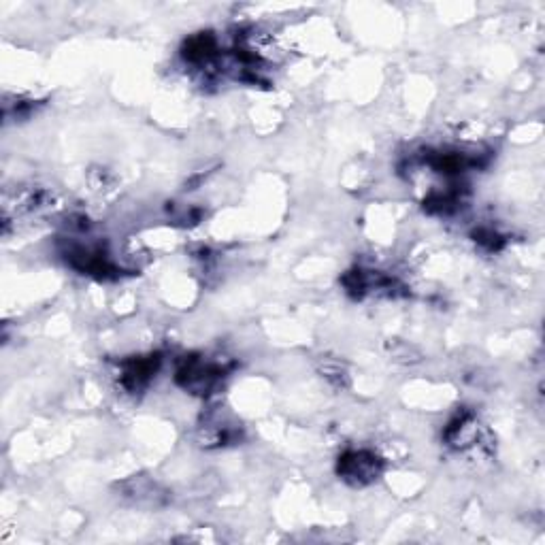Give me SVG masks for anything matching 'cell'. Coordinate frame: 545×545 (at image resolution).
I'll use <instances>...</instances> for the list:
<instances>
[{
	"mask_svg": "<svg viewBox=\"0 0 545 545\" xmlns=\"http://www.w3.org/2000/svg\"><path fill=\"white\" fill-rule=\"evenodd\" d=\"M382 471V458L369 450H352L339 458V475L352 486L373 484Z\"/></svg>",
	"mask_w": 545,
	"mask_h": 545,
	"instance_id": "1",
	"label": "cell"
},
{
	"mask_svg": "<svg viewBox=\"0 0 545 545\" xmlns=\"http://www.w3.org/2000/svg\"><path fill=\"white\" fill-rule=\"evenodd\" d=\"M224 369L216 362H209L205 358H192L184 367L179 369L177 377L181 386L194 394H207L220 384Z\"/></svg>",
	"mask_w": 545,
	"mask_h": 545,
	"instance_id": "2",
	"label": "cell"
}]
</instances>
